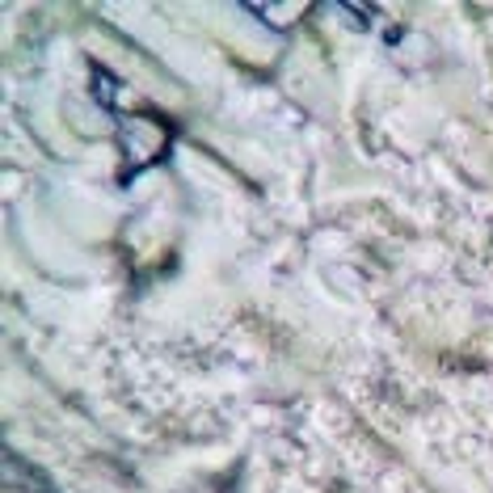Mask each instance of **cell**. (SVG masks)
Segmentation results:
<instances>
[{"instance_id":"cell-1","label":"cell","mask_w":493,"mask_h":493,"mask_svg":"<svg viewBox=\"0 0 493 493\" xmlns=\"http://www.w3.org/2000/svg\"><path fill=\"white\" fill-rule=\"evenodd\" d=\"M5 485H9L13 493H51V485L38 480V476L30 472V464H22V459L9 455V451H5Z\"/></svg>"}]
</instances>
